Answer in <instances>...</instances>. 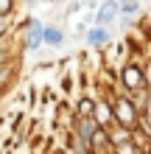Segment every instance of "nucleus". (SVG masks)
I'll use <instances>...</instances> for the list:
<instances>
[{
  "mask_svg": "<svg viewBox=\"0 0 151 154\" xmlns=\"http://www.w3.org/2000/svg\"><path fill=\"white\" fill-rule=\"evenodd\" d=\"M112 109H115V123L129 126V129H134V126H137V121H140V109L134 106V101H131V95L126 93V90L112 95Z\"/></svg>",
  "mask_w": 151,
  "mask_h": 154,
  "instance_id": "nucleus-1",
  "label": "nucleus"
},
{
  "mask_svg": "<svg viewBox=\"0 0 151 154\" xmlns=\"http://www.w3.org/2000/svg\"><path fill=\"white\" fill-rule=\"evenodd\" d=\"M20 34H23V51L28 53H37L42 45H45V23L39 17H25L20 23Z\"/></svg>",
  "mask_w": 151,
  "mask_h": 154,
  "instance_id": "nucleus-2",
  "label": "nucleus"
},
{
  "mask_svg": "<svg viewBox=\"0 0 151 154\" xmlns=\"http://www.w3.org/2000/svg\"><path fill=\"white\" fill-rule=\"evenodd\" d=\"M118 81H120V87L126 90V93H134V90H143V87H148L143 62H137V59H129L126 65L120 67V73H118Z\"/></svg>",
  "mask_w": 151,
  "mask_h": 154,
  "instance_id": "nucleus-3",
  "label": "nucleus"
},
{
  "mask_svg": "<svg viewBox=\"0 0 151 154\" xmlns=\"http://www.w3.org/2000/svg\"><path fill=\"white\" fill-rule=\"evenodd\" d=\"M112 39H115V28H112V25H98V23H92L90 28L84 31V42L90 45V48H95V51L112 45Z\"/></svg>",
  "mask_w": 151,
  "mask_h": 154,
  "instance_id": "nucleus-4",
  "label": "nucleus"
},
{
  "mask_svg": "<svg viewBox=\"0 0 151 154\" xmlns=\"http://www.w3.org/2000/svg\"><path fill=\"white\" fill-rule=\"evenodd\" d=\"M118 17H120V3H118V0H104V3H98V8H95L92 23H98V25H112V28H115Z\"/></svg>",
  "mask_w": 151,
  "mask_h": 154,
  "instance_id": "nucleus-5",
  "label": "nucleus"
},
{
  "mask_svg": "<svg viewBox=\"0 0 151 154\" xmlns=\"http://www.w3.org/2000/svg\"><path fill=\"white\" fill-rule=\"evenodd\" d=\"M92 118L98 121L101 126H115V109H112V98H101L95 101V109H92Z\"/></svg>",
  "mask_w": 151,
  "mask_h": 154,
  "instance_id": "nucleus-6",
  "label": "nucleus"
},
{
  "mask_svg": "<svg viewBox=\"0 0 151 154\" xmlns=\"http://www.w3.org/2000/svg\"><path fill=\"white\" fill-rule=\"evenodd\" d=\"M92 154H115V143L106 126H98V132L92 134Z\"/></svg>",
  "mask_w": 151,
  "mask_h": 154,
  "instance_id": "nucleus-7",
  "label": "nucleus"
},
{
  "mask_svg": "<svg viewBox=\"0 0 151 154\" xmlns=\"http://www.w3.org/2000/svg\"><path fill=\"white\" fill-rule=\"evenodd\" d=\"M67 42V31L59 23H45V45L48 48H65Z\"/></svg>",
  "mask_w": 151,
  "mask_h": 154,
  "instance_id": "nucleus-8",
  "label": "nucleus"
},
{
  "mask_svg": "<svg viewBox=\"0 0 151 154\" xmlns=\"http://www.w3.org/2000/svg\"><path fill=\"white\" fill-rule=\"evenodd\" d=\"M17 67H20V65H17V59L3 62V65H0V95H3L6 90L17 81Z\"/></svg>",
  "mask_w": 151,
  "mask_h": 154,
  "instance_id": "nucleus-9",
  "label": "nucleus"
},
{
  "mask_svg": "<svg viewBox=\"0 0 151 154\" xmlns=\"http://www.w3.org/2000/svg\"><path fill=\"white\" fill-rule=\"evenodd\" d=\"M14 37H17V31H14V34H8L6 39H0V65H3V62L17 59V51L23 48V45H20V48L14 45Z\"/></svg>",
  "mask_w": 151,
  "mask_h": 154,
  "instance_id": "nucleus-10",
  "label": "nucleus"
},
{
  "mask_svg": "<svg viewBox=\"0 0 151 154\" xmlns=\"http://www.w3.org/2000/svg\"><path fill=\"white\" fill-rule=\"evenodd\" d=\"M17 31V11H8V14H0V39H6L8 34Z\"/></svg>",
  "mask_w": 151,
  "mask_h": 154,
  "instance_id": "nucleus-11",
  "label": "nucleus"
},
{
  "mask_svg": "<svg viewBox=\"0 0 151 154\" xmlns=\"http://www.w3.org/2000/svg\"><path fill=\"white\" fill-rule=\"evenodd\" d=\"M137 126L143 129L148 137H151V95H148V104H146V109L140 112V121H137Z\"/></svg>",
  "mask_w": 151,
  "mask_h": 154,
  "instance_id": "nucleus-12",
  "label": "nucleus"
},
{
  "mask_svg": "<svg viewBox=\"0 0 151 154\" xmlns=\"http://www.w3.org/2000/svg\"><path fill=\"white\" fill-rule=\"evenodd\" d=\"M120 3V14H140L143 0H118Z\"/></svg>",
  "mask_w": 151,
  "mask_h": 154,
  "instance_id": "nucleus-13",
  "label": "nucleus"
},
{
  "mask_svg": "<svg viewBox=\"0 0 151 154\" xmlns=\"http://www.w3.org/2000/svg\"><path fill=\"white\" fill-rule=\"evenodd\" d=\"M92 109H95V98H78L76 115H92Z\"/></svg>",
  "mask_w": 151,
  "mask_h": 154,
  "instance_id": "nucleus-14",
  "label": "nucleus"
},
{
  "mask_svg": "<svg viewBox=\"0 0 151 154\" xmlns=\"http://www.w3.org/2000/svg\"><path fill=\"white\" fill-rule=\"evenodd\" d=\"M8 11H17V0H0V14H8Z\"/></svg>",
  "mask_w": 151,
  "mask_h": 154,
  "instance_id": "nucleus-15",
  "label": "nucleus"
},
{
  "mask_svg": "<svg viewBox=\"0 0 151 154\" xmlns=\"http://www.w3.org/2000/svg\"><path fill=\"white\" fill-rule=\"evenodd\" d=\"M143 67H146V81H148V87H151V56L143 62Z\"/></svg>",
  "mask_w": 151,
  "mask_h": 154,
  "instance_id": "nucleus-16",
  "label": "nucleus"
},
{
  "mask_svg": "<svg viewBox=\"0 0 151 154\" xmlns=\"http://www.w3.org/2000/svg\"><path fill=\"white\" fill-rule=\"evenodd\" d=\"M23 3H25V6H28V8H34V6H37V3H39V0H23Z\"/></svg>",
  "mask_w": 151,
  "mask_h": 154,
  "instance_id": "nucleus-17",
  "label": "nucleus"
},
{
  "mask_svg": "<svg viewBox=\"0 0 151 154\" xmlns=\"http://www.w3.org/2000/svg\"><path fill=\"white\" fill-rule=\"evenodd\" d=\"M146 151H151V140H148V146H146Z\"/></svg>",
  "mask_w": 151,
  "mask_h": 154,
  "instance_id": "nucleus-18",
  "label": "nucleus"
}]
</instances>
